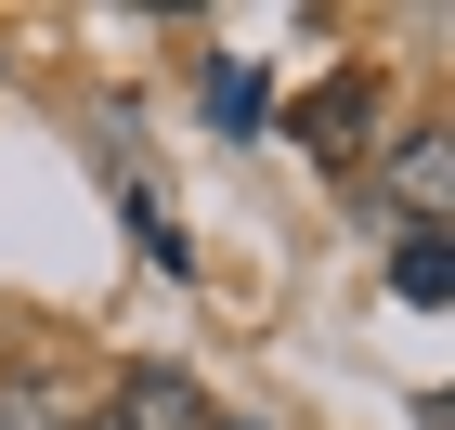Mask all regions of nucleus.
I'll use <instances>...</instances> for the list:
<instances>
[{
    "mask_svg": "<svg viewBox=\"0 0 455 430\" xmlns=\"http://www.w3.org/2000/svg\"><path fill=\"white\" fill-rule=\"evenodd\" d=\"M209 430H260V418H209Z\"/></svg>",
    "mask_w": 455,
    "mask_h": 430,
    "instance_id": "nucleus-8",
    "label": "nucleus"
},
{
    "mask_svg": "<svg viewBox=\"0 0 455 430\" xmlns=\"http://www.w3.org/2000/svg\"><path fill=\"white\" fill-rule=\"evenodd\" d=\"M364 118H378V78H364V66H339L313 105H299V143H313V157H351V131H364Z\"/></svg>",
    "mask_w": 455,
    "mask_h": 430,
    "instance_id": "nucleus-3",
    "label": "nucleus"
},
{
    "mask_svg": "<svg viewBox=\"0 0 455 430\" xmlns=\"http://www.w3.org/2000/svg\"><path fill=\"white\" fill-rule=\"evenodd\" d=\"M390 287H403L417 313H443V300H455V248H443V235H403V248H390Z\"/></svg>",
    "mask_w": 455,
    "mask_h": 430,
    "instance_id": "nucleus-4",
    "label": "nucleus"
},
{
    "mask_svg": "<svg viewBox=\"0 0 455 430\" xmlns=\"http://www.w3.org/2000/svg\"><path fill=\"white\" fill-rule=\"evenodd\" d=\"M209 118H221V131H247V118H260V78H247V66H209Z\"/></svg>",
    "mask_w": 455,
    "mask_h": 430,
    "instance_id": "nucleus-6",
    "label": "nucleus"
},
{
    "mask_svg": "<svg viewBox=\"0 0 455 430\" xmlns=\"http://www.w3.org/2000/svg\"><path fill=\"white\" fill-rule=\"evenodd\" d=\"M117 209H131V235H143V261H156V274H196V261H182V222L156 209L143 183H117Z\"/></svg>",
    "mask_w": 455,
    "mask_h": 430,
    "instance_id": "nucleus-5",
    "label": "nucleus"
},
{
    "mask_svg": "<svg viewBox=\"0 0 455 430\" xmlns=\"http://www.w3.org/2000/svg\"><path fill=\"white\" fill-rule=\"evenodd\" d=\"M0 430H66V418H52V392H39V378H0Z\"/></svg>",
    "mask_w": 455,
    "mask_h": 430,
    "instance_id": "nucleus-7",
    "label": "nucleus"
},
{
    "mask_svg": "<svg viewBox=\"0 0 455 430\" xmlns=\"http://www.w3.org/2000/svg\"><path fill=\"white\" fill-rule=\"evenodd\" d=\"M105 430H209V392L182 378V365H131L105 404Z\"/></svg>",
    "mask_w": 455,
    "mask_h": 430,
    "instance_id": "nucleus-2",
    "label": "nucleus"
},
{
    "mask_svg": "<svg viewBox=\"0 0 455 430\" xmlns=\"http://www.w3.org/2000/svg\"><path fill=\"white\" fill-rule=\"evenodd\" d=\"M92 430H105V418H92Z\"/></svg>",
    "mask_w": 455,
    "mask_h": 430,
    "instance_id": "nucleus-9",
    "label": "nucleus"
},
{
    "mask_svg": "<svg viewBox=\"0 0 455 430\" xmlns=\"http://www.w3.org/2000/svg\"><path fill=\"white\" fill-rule=\"evenodd\" d=\"M378 196L403 209V235H443V196H455V143L443 131H417V143H390V170H378Z\"/></svg>",
    "mask_w": 455,
    "mask_h": 430,
    "instance_id": "nucleus-1",
    "label": "nucleus"
}]
</instances>
